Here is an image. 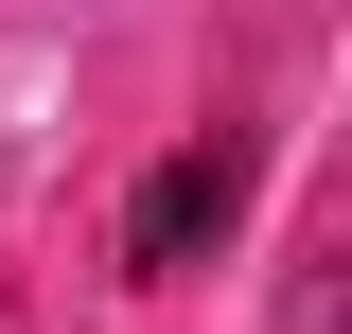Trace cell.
<instances>
[{"mask_svg":"<svg viewBox=\"0 0 352 334\" xmlns=\"http://www.w3.org/2000/svg\"><path fill=\"white\" fill-rule=\"evenodd\" d=\"M229 211H247V141L212 124V141H176V159H159V194H141V229H124V264H141V282H176V264L212 247Z\"/></svg>","mask_w":352,"mask_h":334,"instance_id":"obj_1","label":"cell"}]
</instances>
